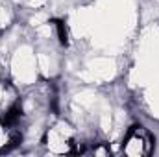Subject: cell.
Instances as JSON below:
<instances>
[{"instance_id":"1","label":"cell","mask_w":159,"mask_h":157,"mask_svg":"<svg viewBox=\"0 0 159 157\" xmlns=\"http://www.w3.org/2000/svg\"><path fill=\"white\" fill-rule=\"evenodd\" d=\"M43 144L48 154L63 155V154H74L76 146V129L65 122V120H56L50 124L44 133H43Z\"/></svg>"},{"instance_id":"2","label":"cell","mask_w":159,"mask_h":157,"mask_svg":"<svg viewBox=\"0 0 159 157\" xmlns=\"http://www.w3.org/2000/svg\"><path fill=\"white\" fill-rule=\"evenodd\" d=\"M154 150V135L144 126H131L122 141V154L128 157H143L152 154Z\"/></svg>"},{"instance_id":"3","label":"cell","mask_w":159,"mask_h":157,"mask_svg":"<svg viewBox=\"0 0 159 157\" xmlns=\"http://www.w3.org/2000/svg\"><path fill=\"white\" fill-rule=\"evenodd\" d=\"M20 105V98H19V91L11 81L0 79V120L9 117L15 109H19Z\"/></svg>"}]
</instances>
